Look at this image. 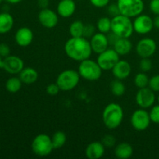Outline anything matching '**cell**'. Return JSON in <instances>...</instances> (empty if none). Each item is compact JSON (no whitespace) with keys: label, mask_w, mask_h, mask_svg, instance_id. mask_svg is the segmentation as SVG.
Segmentation results:
<instances>
[{"label":"cell","mask_w":159,"mask_h":159,"mask_svg":"<svg viewBox=\"0 0 159 159\" xmlns=\"http://www.w3.org/2000/svg\"><path fill=\"white\" fill-rule=\"evenodd\" d=\"M64 50L70 59L79 62L89 58L93 54L90 42L84 37H71L65 43Z\"/></svg>","instance_id":"obj_1"},{"label":"cell","mask_w":159,"mask_h":159,"mask_svg":"<svg viewBox=\"0 0 159 159\" xmlns=\"http://www.w3.org/2000/svg\"><path fill=\"white\" fill-rule=\"evenodd\" d=\"M124 113L122 107L116 102H110L104 108L102 114V122L109 130H116L124 120Z\"/></svg>","instance_id":"obj_2"},{"label":"cell","mask_w":159,"mask_h":159,"mask_svg":"<svg viewBox=\"0 0 159 159\" xmlns=\"http://www.w3.org/2000/svg\"><path fill=\"white\" fill-rule=\"evenodd\" d=\"M130 19L131 18L122 15V14H120L111 18L112 32L114 33L119 37L130 38L133 33L134 32L133 22Z\"/></svg>","instance_id":"obj_3"},{"label":"cell","mask_w":159,"mask_h":159,"mask_svg":"<svg viewBox=\"0 0 159 159\" xmlns=\"http://www.w3.org/2000/svg\"><path fill=\"white\" fill-rule=\"evenodd\" d=\"M81 78L89 82H95L99 80L102 76V69L97 61L91 60L90 58L80 61L78 68Z\"/></svg>","instance_id":"obj_4"},{"label":"cell","mask_w":159,"mask_h":159,"mask_svg":"<svg viewBox=\"0 0 159 159\" xmlns=\"http://www.w3.org/2000/svg\"><path fill=\"white\" fill-rule=\"evenodd\" d=\"M33 153L39 157H46L51 155L53 150L51 138L47 134H39L33 139L31 143Z\"/></svg>","instance_id":"obj_5"},{"label":"cell","mask_w":159,"mask_h":159,"mask_svg":"<svg viewBox=\"0 0 159 159\" xmlns=\"http://www.w3.org/2000/svg\"><path fill=\"white\" fill-rule=\"evenodd\" d=\"M80 78L81 76L78 71L73 69H67L61 71L57 75L56 83L59 86L61 91H71L79 85Z\"/></svg>","instance_id":"obj_6"},{"label":"cell","mask_w":159,"mask_h":159,"mask_svg":"<svg viewBox=\"0 0 159 159\" xmlns=\"http://www.w3.org/2000/svg\"><path fill=\"white\" fill-rule=\"evenodd\" d=\"M116 4L120 14L130 18L141 15L144 9L143 0H117Z\"/></svg>","instance_id":"obj_7"},{"label":"cell","mask_w":159,"mask_h":159,"mask_svg":"<svg viewBox=\"0 0 159 159\" xmlns=\"http://www.w3.org/2000/svg\"><path fill=\"white\" fill-rule=\"evenodd\" d=\"M151 120L149 113L145 109L136 110L131 115L130 124L132 127L137 131H144L150 126Z\"/></svg>","instance_id":"obj_8"},{"label":"cell","mask_w":159,"mask_h":159,"mask_svg":"<svg viewBox=\"0 0 159 159\" xmlns=\"http://www.w3.org/2000/svg\"><path fill=\"white\" fill-rule=\"evenodd\" d=\"M120 60V55L113 48H108L103 52L98 54L96 61L102 71H110Z\"/></svg>","instance_id":"obj_9"},{"label":"cell","mask_w":159,"mask_h":159,"mask_svg":"<svg viewBox=\"0 0 159 159\" xmlns=\"http://www.w3.org/2000/svg\"><path fill=\"white\" fill-rule=\"evenodd\" d=\"M155 99V92L152 91L148 86L139 89L135 96V101L138 107L145 110L153 107Z\"/></svg>","instance_id":"obj_10"},{"label":"cell","mask_w":159,"mask_h":159,"mask_svg":"<svg viewBox=\"0 0 159 159\" xmlns=\"http://www.w3.org/2000/svg\"><path fill=\"white\" fill-rule=\"evenodd\" d=\"M134 30L137 34H148L153 30L154 28V22L153 19L148 15L142 14L135 17L134 20L133 22Z\"/></svg>","instance_id":"obj_11"},{"label":"cell","mask_w":159,"mask_h":159,"mask_svg":"<svg viewBox=\"0 0 159 159\" xmlns=\"http://www.w3.org/2000/svg\"><path fill=\"white\" fill-rule=\"evenodd\" d=\"M157 50V44L155 40L150 37H144L138 42L136 52L139 57H151L154 55Z\"/></svg>","instance_id":"obj_12"},{"label":"cell","mask_w":159,"mask_h":159,"mask_svg":"<svg viewBox=\"0 0 159 159\" xmlns=\"http://www.w3.org/2000/svg\"><path fill=\"white\" fill-rule=\"evenodd\" d=\"M37 18L40 24L47 29H52L55 27L59 20L58 14L49 8L40 9Z\"/></svg>","instance_id":"obj_13"},{"label":"cell","mask_w":159,"mask_h":159,"mask_svg":"<svg viewBox=\"0 0 159 159\" xmlns=\"http://www.w3.org/2000/svg\"><path fill=\"white\" fill-rule=\"evenodd\" d=\"M24 68V62L20 57L16 55H9L3 58L2 69L11 75L20 74Z\"/></svg>","instance_id":"obj_14"},{"label":"cell","mask_w":159,"mask_h":159,"mask_svg":"<svg viewBox=\"0 0 159 159\" xmlns=\"http://www.w3.org/2000/svg\"><path fill=\"white\" fill-rule=\"evenodd\" d=\"M90 44H91L93 52L99 54L103 52L107 49H108L109 41L107 39V35L102 33L98 32L96 33L90 40Z\"/></svg>","instance_id":"obj_15"},{"label":"cell","mask_w":159,"mask_h":159,"mask_svg":"<svg viewBox=\"0 0 159 159\" xmlns=\"http://www.w3.org/2000/svg\"><path fill=\"white\" fill-rule=\"evenodd\" d=\"M15 41L22 48H26L32 43L34 40V33L30 28L27 26H22L19 28L15 34Z\"/></svg>","instance_id":"obj_16"},{"label":"cell","mask_w":159,"mask_h":159,"mask_svg":"<svg viewBox=\"0 0 159 159\" xmlns=\"http://www.w3.org/2000/svg\"><path fill=\"white\" fill-rule=\"evenodd\" d=\"M131 71L132 68L130 64L124 60H120L112 68L113 75L115 79L122 81L125 80L130 75Z\"/></svg>","instance_id":"obj_17"},{"label":"cell","mask_w":159,"mask_h":159,"mask_svg":"<svg viewBox=\"0 0 159 159\" xmlns=\"http://www.w3.org/2000/svg\"><path fill=\"white\" fill-rule=\"evenodd\" d=\"M76 4L74 0H61L57 6V13L62 18H69L74 15Z\"/></svg>","instance_id":"obj_18"},{"label":"cell","mask_w":159,"mask_h":159,"mask_svg":"<svg viewBox=\"0 0 159 159\" xmlns=\"http://www.w3.org/2000/svg\"><path fill=\"white\" fill-rule=\"evenodd\" d=\"M105 146L102 142L93 141L89 143L85 148V156L89 159H99L105 154Z\"/></svg>","instance_id":"obj_19"},{"label":"cell","mask_w":159,"mask_h":159,"mask_svg":"<svg viewBox=\"0 0 159 159\" xmlns=\"http://www.w3.org/2000/svg\"><path fill=\"white\" fill-rule=\"evenodd\" d=\"M113 48L120 56H125L130 54L132 51L133 43L129 40V38L120 37L113 46Z\"/></svg>","instance_id":"obj_20"},{"label":"cell","mask_w":159,"mask_h":159,"mask_svg":"<svg viewBox=\"0 0 159 159\" xmlns=\"http://www.w3.org/2000/svg\"><path fill=\"white\" fill-rule=\"evenodd\" d=\"M38 72L34 68L30 67L23 68V69L19 74V78L22 81L23 84L31 85L35 83L38 79Z\"/></svg>","instance_id":"obj_21"},{"label":"cell","mask_w":159,"mask_h":159,"mask_svg":"<svg viewBox=\"0 0 159 159\" xmlns=\"http://www.w3.org/2000/svg\"><path fill=\"white\" fill-rule=\"evenodd\" d=\"M134 154V149L131 144L127 142H122L115 146L114 155L119 159H128Z\"/></svg>","instance_id":"obj_22"},{"label":"cell","mask_w":159,"mask_h":159,"mask_svg":"<svg viewBox=\"0 0 159 159\" xmlns=\"http://www.w3.org/2000/svg\"><path fill=\"white\" fill-rule=\"evenodd\" d=\"M14 25V19L9 12L0 13V34L9 32Z\"/></svg>","instance_id":"obj_23"},{"label":"cell","mask_w":159,"mask_h":159,"mask_svg":"<svg viewBox=\"0 0 159 159\" xmlns=\"http://www.w3.org/2000/svg\"><path fill=\"white\" fill-rule=\"evenodd\" d=\"M51 141L54 150L61 148L67 141L66 134L61 130H57L51 137Z\"/></svg>","instance_id":"obj_24"},{"label":"cell","mask_w":159,"mask_h":159,"mask_svg":"<svg viewBox=\"0 0 159 159\" xmlns=\"http://www.w3.org/2000/svg\"><path fill=\"white\" fill-rule=\"evenodd\" d=\"M110 92L113 96L120 97L124 95L126 92V87L122 80L115 79L110 83Z\"/></svg>","instance_id":"obj_25"},{"label":"cell","mask_w":159,"mask_h":159,"mask_svg":"<svg viewBox=\"0 0 159 159\" xmlns=\"http://www.w3.org/2000/svg\"><path fill=\"white\" fill-rule=\"evenodd\" d=\"M23 82L19 77H11L6 81V89L9 93H16L21 89Z\"/></svg>","instance_id":"obj_26"},{"label":"cell","mask_w":159,"mask_h":159,"mask_svg":"<svg viewBox=\"0 0 159 159\" xmlns=\"http://www.w3.org/2000/svg\"><path fill=\"white\" fill-rule=\"evenodd\" d=\"M85 24L81 20H75L69 26V34L71 37H83Z\"/></svg>","instance_id":"obj_27"},{"label":"cell","mask_w":159,"mask_h":159,"mask_svg":"<svg viewBox=\"0 0 159 159\" xmlns=\"http://www.w3.org/2000/svg\"><path fill=\"white\" fill-rule=\"evenodd\" d=\"M111 18L108 16H103L99 18L96 23V29L102 34H107L111 31Z\"/></svg>","instance_id":"obj_28"},{"label":"cell","mask_w":159,"mask_h":159,"mask_svg":"<svg viewBox=\"0 0 159 159\" xmlns=\"http://www.w3.org/2000/svg\"><path fill=\"white\" fill-rule=\"evenodd\" d=\"M149 79H150L146 74V72L141 71L135 75L134 79V83L135 86L138 87V89L145 88V87L148 86Z\"/></svg>","instance_id":"obj_29"},{"label":"cell","mask_w":159,"mask_h":159,"mask_svg":"<svg viewBox=\"0 0 159 159\" xmlns=\"http://www.w3.org/2000/svg\"><path fill=\"white\" fill-rule=\"evenodd\" d=\"M139 68L143 72H148L152 68V61L150 57H143L139 62Z\"/></svg>","instance_id":"obj_30"},{"label":"cell","mask_w":159,"mask_h":159,"mask_svg":"<svg viewBox=\"0 0 159 159\" xmlns=\"http://www.w3.org/2000/svg\"><path fill=\"white\" fill-rule=\"evenodd\" d=\"M116 140L114 136H113L111 134H107L102 137L101 142L105 146V148H113L114 146H116Z\"/></svg>","instance_id":"obj_31"},{"label":"cell","mask_w":159,"mask_h":159,"mask_svg":"<svg viewBox=\"0 0 159 159\" xmlns=\"http://www.w3.org/2000/svg\"><path fill=\"white\" fill-rule=\"evenodd\" d=\"M152 123L159 124V103L158 105L153 106L149 112Z\"/></svg>","instance_id":"obj_32"},{"label":"cell","mask_w":159,"mask_h":159,"mask_svg":"<svg viewBox=\"0 0 159 159\" xmlns=\"http://www.w3.org/2000/svg\"><path fill=\"white\" fill-rule=\"evenodd\" d=\"M148 87L155 93H159V75H155L149 79Z\"/></svg>","instance_id":"obj_33"},{"label":"cell","mask_w":159,"mask_h":159,"mask_svg":"<svg viewBox=\"0 0 159 159\" xmlns=\"http://www.w3.org/2000/svg\"><path fill=\"white\" fill-rule=\"evenodd\" d=\"M107 12H108L109 16H111L112 18L120 14L119 7H118L116 3H111V4H109L108 6H107Z\"/></svg>","instance_id":"obj_34"},{"label":"cell","mask_w":159,"mask_h":159,"mask_svg":"<svg viewBox=\"0 0 159 159\" xmlns=\"http://www.w3.org/2000/svg\"><path fill=\"white\" fill-rule=\"evenodd\" d=\"M96 27L92 24H85L84 26V31H83V37L85 38H91L95 34H96Z\"/></svg>","instance_id":"obj_35"},{"label":"cell","mask_w":159,"mask_h":159,"mask_svg":"<svg viewBox=\"0 0 159 159\" xmlns=\"http://www.w3.org/2000/svg\"><path fill=\"white\" fill-rule=\"evenodd\" d=\"M61 91L60 88L56 83H51L46 87V93L50 96H56Z\"/></svg>","instance_id":"obj_36"},{"label":"cell","mask_w":159,"mask_h":159,"mask_svg":"<svg viewBox=\"0 0 159 159\" xmlns=\"http://www.w3.org/2000/svg\"><path fill=\"white\" fill-rule=\"evenodd\" d=\"M11 50L7 43H0V56L3 58L10 55Z\"/></svg>","instance_id":"obj_37"},{"label":"cell","mask_w":159,"mask_h":159,"mask_svg":"<svg viewBox=\"0 0 159 159\" xmlns=\"http://www.w3.org/2000/svg\"><path fill=\"white\" fill-rule=\"evenodd\" d=\"M149 8L152 13L155 16L159 15V0H151Z\"/></svg>","instance_id":"obj_38"},{"label":"cell","mask_w":159,"mask_h":159,"mask_svg":"<svg viewBox=\"0 0 159 159\" xmlns=\"http://www.w3.org/2000/svg\"><path fill=\"white\" fill-rule=\"evenodd\" d=\"M89 2L96 8H104L110 4V0H89Z\"/></svg>","instance_id":"obj_39"},{"label":"cell","mask_w":159,"mask_h":159,"mask_svg":"<svg viewBox=\"0 0 159 159\" xmlns=\"http://www.w3.org/2000/svg\"><path fill=\"white\" fill-rule=\"evenodd\" d=\"M107 35V39H108V41H109V44H110V46H112V47L115 44V43H116V42L117 41L118 39L120 38L117 35H116V34H115L114 33L112 32V31H110V33H108Z\"/></svg>","instance_id":"obj_40"},{"label":"cell","mask_w":159,"mask_h":159,"mask_svg":"<svg viewBox=\"0 0 159 159\" xmlns=\"http://www.w3.org/2000/svg\"><path fill=\"white\" fill-rule=\"evenodd\" d=\"M37 5L40 9L48 8L50 5V0H37Z\"/></svg>","instance_id":"obj_41"},{"label":"cell","mask_w":159,"mask_h":159,"mask_svg":"<svg viewBox=\"0 0 159 159\" xmlns=\"http://www.w3.org/2000/svg\"><path fill=\"white\" fill-rule=\"evenodd\" d=\"M154 22V27L157 28L159 30V15H157L155 18L153 19Z\"/></svg>","instance_id":"obj_42"},{"label":"cell","mask_w":159,"mask_h":159,"mask_svg":"<svg viewBox=\"0 0 159 159\" xmlns=\"http://www.w3.org/2000/svg\"><path fill=\"white\" fill-rule=\"evenodd\" d=\"M6 2L8 3H10V4H18V3L21 2L23 0H5Z\"/></svg>","instance_id":"obj_43"},{"label":"cell","mask_w":159,"mask_h":159,"mask_svg":"<svg viewBox=\"0 0 159 159\" xmlns=\"http://www.w3.org/2000/svg\"><path fill=\"white\" fill-rule=\"evenodd\" d=\"M2 65H3V59L2 57L0 56V68H2Z\"/></svg>","instance_id":"obj_44"},{"label":"cell","mask_w":159,"mask_h":159,"mask_svg":"<svg viewBox=\"0 0 159 159\" xmlns=\"http://www.w3.org/2000/svg\"><path fill=\"white\" fill-rule=\"evenodd\" d=\"M158 103H159V95H158Z\"/></svg>","instance_id":"obj_45"},{"label":"cell","mask_w":159,"mask_h":159,"mask_svg":"<svg viewBox=\"0 0 159 159\" xmlns=\"http://www.w3.org/2000/svg\"><path fill=\"white\" fill-rule=\"evenodd\" d=\"M3 0H0V5H1V3H2V2Z\"/></svg>","instance_id":"obj_46"}]
</instances>
